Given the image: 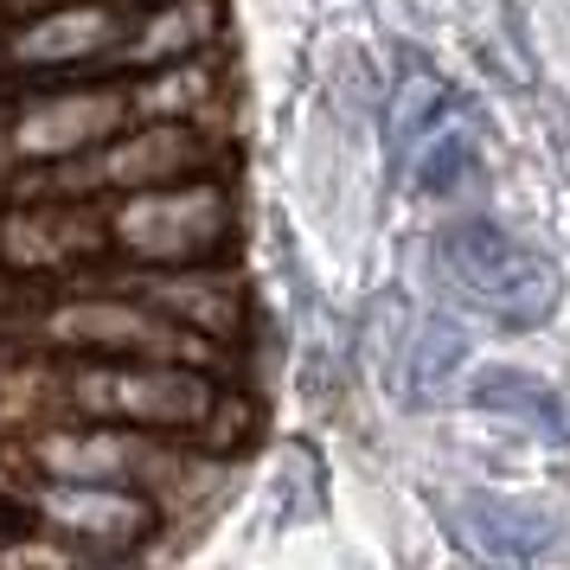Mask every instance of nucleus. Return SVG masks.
Masks as SVG:
<instances>
[{
  "label": "nucleus",
  "mask_w": 570,
  "mask_h": 570,
  "mask_svg": "<svg viewBox=\"0 0 570 570\" xmlns=\"http://www.w3.org/2000/svg\"><path fill=\"white\" fill-rule=\"evenodd\" d=\"M225 39V0H135L129 32L116 46V71H155L180 58L218 52Z\"/></svg>",
  "instance_id": "9"
},
{
  "label": "nucleus",
  "mask_w": 570,
  "mask_h": 570,
  "mask_svg": "<svg viewBox=\"0 0 570 570\" xmlns=\"http://www.w3.org/2000/svg\"><path fill=\"white\" fill-rule=\"evenodd\" d=\"M135 423L232 455L250 436V397L206 365L180 360H78V353H7L0 360V430L32 423Z\"/></svg>",
  "instance_id": "1"
},
{
  "label": "nucleus",
  "mask_w": 570,
  "mask_h": 570,
  "mask_svg": "<svg viewBox=\"0 0 570 570\" xmlns=\"http://www.w3.org/2000/svg\"><path fill=\"white\" fill-rule=\"evenodd\" d=\"M129 0H39L0 13V83H52L116 71Z\"/></svg>",
  "instance_id": "4"
},
{
  "label": "nucleus",
  "mask_w": 570,
  "mask_h": 570,
  "mask_svg": "<svg viewBox=\"0 0 570 570\" xmlns=\"http://www.w3.org/2000/svg\"><path fill=\"white\" fill-rule=\"evenodd\" d=\"M97 276H109L116 288L141 295L167 321H180V327L218 340L232 353L250 334V276L232 257H212V263H109L104 257Z\"/></svg>",
  "instance_id": "7"
},
{
  "label": "nucleus",
  "mask_w": 570,
  "mask_h": 570,
  "mask_svg": "<svg viewBox=\"0 0 570 570\" xmlns=\"http://www.w3.org/2000/svg\"><path fill=\"white\" fill-rule=\"evenodd\" d=\"M104 257V199H7L0 193V283H71Z\"/></svg>",
  "instance_id": "6"
},
{
  "label": "nucleus",
  "mask_w": 570,
  "mask_h": 570,
  "mask_svg": "<svg viewBox=\"0 0 570 570\" xmlns=\"http://www.w3.org/2000/svg\"><path fill=\"white\" fill-rule=\"evenodd\" d=\"M129 122L122 116V78H52V83H7L0 97V180L20 167L83 155L104 135Z\"/></svg>",
  "instance_id": "3"
},
{
  "label": "nucleus",
  "mask_w": 570,
  "mask_h": 570,
  "mask_svg": "<svg viewBox=\"0 0 570 570\" xmlns=\"http://www.w3.org/2000/svg\"><path fill=\"white\" fill-rule=\"evenodd\" d=\"M116 78H122V116L129 122H199V129H225L237 109L232 71H225L218 52L155 65V71H116Z\"/></svg>",
  "instance_id": "8"
},
{
  "label": "nucleus",
  "mask_w": 570,
  "mask_h": 570,
  "mask_svg": "<svg viewBox=\"0 0 570 570\" xmlns=\"http://www.w3.org/2000/svg\"><path fill=\"white\" fill-rule=\"evenodd\" d=\"M109 263H212L237 250L232 174H193L104 199Z\"/></svg>",
  "instance_id": "2"
},
{
  "label": "nucleus",
  "mask_w": 570,
  "mask_h": 570,
  "mask_svg": "<svg viewBox=\"0 0 570 570\" xmlns=\"http://www.w3.org/2000/svg\"><path fill=\"white\" fill-rule=\"evenodd\" d=\"M27 525L65 551L129 558L167 525V507L116 481H27Z\"/></svg>",
  "instance_id": "5"
}]
</instances>
